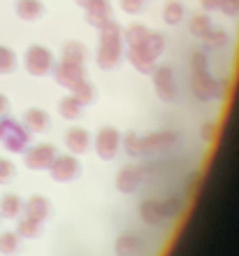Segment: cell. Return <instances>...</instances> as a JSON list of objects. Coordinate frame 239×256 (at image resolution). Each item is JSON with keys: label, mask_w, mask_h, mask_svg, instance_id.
I'll return each mask as SVG.
<instances>
[{"label": "cell", "mask_w": 239, "mask_h": 256, "mask_svg": "<svg viewBox=\"0 0 239 256\" xmlns=\"http://www.w3.org/2000/svg\"><path fill=\"white\" fill-rule=\"evenodd\" d=\"M121 142H123V149H126L128 156L140 158V135L137 133H126V138H121Z\"/></svg>", "instance_id": "obj_30"}, {"label": "cell", "mask_w": 239, "mask_h": 256, "mask_svg": "<svg viewBox=\"0 0 239 256\" xmlns=\"http://www.w3.org/2000/svg\"><path fill=\"white\" fill-rule=\"evenodd\" d=\"M23 66H26V72L33 77H47L53 70L56 61H53L51 49L42 47V44H30L23 54Z\"/></svg>", "instance_id": "obj_7"}, {"label": "cell", "mask_w": 239, "mask_h": 256, "mask_svg": "<svg viewBox=\"0 0 239 256\" xmlns=\"http://www.w3.org/2000/svg\"><path fill=\"white\" fill-rule=\"evenodd\" d=\"M51 72H53L56 84L63 86V88H70V91H72L81 80H86V70H84V66H74V63H67V61L56 63Z\"/></svg>", "instance_id": "obj_12"}, {"label": "cell", "mask_w": 239, "mask_h": 256, "mask_svg": "<svg viewBox=\"0 0 239 256\" xmlns=\"http://www.w3.org/2000/svg\"><path fill=\"white\" fill-rule=\"evenodd\" d=\"M79 158L74 154H56V158L51 161V166L47 168L49 177H51L53 182L58 184H70L74 182L77 177H79Z\"/></svg>", "instance_id": "obj_9"}, {"label": "cell", "mask_w": 239, "mask_h": 256, "mask_svg": "<svg viewBox=\"0 0 239 256\" xmlns=\"http://www.w3.org/2000/svg\"><path fill=\"white\" fill-rule=\"evenodd\" d=\"M200 5H202V10L212 12V10H219V0H200Z\"/></svg>", "instance_id": "obj_36"}, {"label": "cell", "mask_w": 239, "mask_h": 256, "mask_svg": "<svg viewBox=\"0 0 239 256\" xmlns=\"http://www.w3.org/2000/svg\"><path fill=\"white\" fill-rule=\"evenodd\" d=\"M91 2H93V0H77V5H79L81 10H86V7L91 5Z\"/></svg>", "instance_id": "obj_38"}, {"label": "cell", "mask_w": 239, "mask_h": 256, "mask_svg": "<svg viewBox=\"0 0 239 256\" xmlns=\"http://www.w3.org/2000/svg\"><path fill=\"white\" fill-rule=\"evenodd\" d=\"M23 214V200L19 194H2L0 196V216L5 219H19Z\"/></svg>", "instance_id": "obj_18"}, {"label": "cell", "mask_w": 239, "mask_h": 256, "mask_svg": "<svg viewBox=\"0 0 239 256\" xmlns=\"http://www.w3.org/2000/svg\"><path fill=\"white\" fill-rule=\"evenodd\" d=\"M84 12H86L84 21H86L88 26H93V28L105 26L107 21L112 19V5H109V0H93Z\"/></svg>", "instance_id": "obj_15"}, {"label": "cell", "mask_w": 239, "mask_h": 256, "mask_svg": "<svg viewBox=\"0 0 239 256\" xmlns=\"http://www.w3.org/2000/svg\"><path fill=\"white\" fill-rule=\"evenodd\" d=\"M28 142H30V133L23 124H19L12 116L2 114L0 116V144L12 152V154H23L28 149Z\"/></svg>", "instance_id": "obj_5"}, {"label": "cell", "mask_w": 239, "mask_h": 256, "mask_svg": "<svg viewBox=\"0 0 239 256\" xmlns=\"http://www.w3.org/2000/svg\"><path fill=\"white\" fill-rule=\"evenodd\" d=\"M228 42H230V35L223 30V28H212L209 33L202 38V44L209 52H219V49H226Z\"/></svg>", "instance_id": "obj_24"}, {"label": "cell", "mask_w": 239, "mask_h": 256, "mask_svg": "<svg viewBox=\"0 0 239 256\" xmlns=\"http://www.w3.org/2000/svg\"><path fill=\"white\" fill-rule=\"evenodd\" d=\"M202 70H209V58L202 52H193L191 54V72H202Z\"/></svg>", "instance_id": "obj_32"}, {"label": "cell", "mask_w": 239, "mask_h": 256, "mask_svg": "<svg viewBox=\"0 0 239 256\" xmlns=\"http://www.w3.org/2000/svg\"><path fill=\"white\" fill-rule=\"evenodd\" d=\"M144 172H142L140 166H123V168L116 172V189L126 196H133L140 191V186L144 184Z\"/></svg>", "instance_id": "obj_13"}, {"label": "cell", "mask_w": 239, "mask_h": 256, "mask_svg": "<svg viewBox=\"0 0 239 256\" xmlns=\"http://www.w3.org/2000/svg\"><path fill=\"white\" fill-rule=\"evenodd\" d=\"M219 10L226 16L235 19V16H239V0H219Z\"/></svg>", "instance_id": "obj_33"}, {"label": "cell", "mask_w": 239, "mask_h": 256, "mask_svg": "<svg viewBox=\"0 0 239 256\" xmlns=\"http://www.w3.org/2000/svg\"><path fill=\"white\" fill-rule=\"evenodd\" d=\"M119 5L126 14H137V12H142L144 0H119Z\"/></svg>", "instance_id": "obj_34"}, {"label": "cell", "mask_w": 239, "mask_h": 256, "mask_svg": "<svg viewBox=\"0 0 239 256\" xmlns=\"http://www.w3.org/2000/svg\"><path fill=\"white\" fill-rule=\"evenodd\" d=\"M184 14H186V10L179 0H167L165 7H163V21L167 26H179L184 21Z\"/></svg>", "instance_id": "obj_25"}, {"label": "cell", "mask_w": 239, "mask_h": 256, "mask_svg": "<svg viewBox=\"0 0 239 256\" xmlns=\"http://www.w3.org/2000/svg\"><path fill=\"white\" fill-rule=\"evenodd\" d=\"M86 44L79 40H67L63 44V52H60V58L67 63H74V66H84L86 61Z\"/></svg>", "instance_id": "obj_20"}, {"label": "cell", "mask_w": 239, "mask_h": 256, "mask_svg": "<svg viewBox=\"0 0 239 256\" xmlns=\"http://www.w3.org/2000/svg\"><path fill=\"white\" fill-rule=\"evenodd\" d=\"M179 144V135L172 130H156L142 138L140 135V158L142 156H160L172 152Z\"/></svg>", "instance_id": "obj_6"}, {"label": "cell", "mask_w": 239, "mask_h": 256, "mask_svg": "<svg viewBox=\"0 0 239 256\" xmlns=\"http://www.w3.org/2000/svg\"><path fill=\"white\" fill-rule=\"evenodd\" d=\"M149 28L144 24H130V26L123 30V42H126V47H135V44H140L149 38Z\"/></svg>", "instance_id": "obj_26"}, {"label": "cell", "mask_w": 239, "mask_h": 256, "mask_svg": "<svg viewBox=\"0 0 239 256\" xmlns=\"http://www.w3.org/2000/svg\"><path fill=\"white\" fill-rule=\"evenodd\" d=\"M16 233L21 236V240H37L42 236V222H35L30 216H19L16 219Z\"/></svg>", "instance_id": "obj_21"}, {"label": "cell", "mask_w": 239, "mask_h": 256, "mask_svg": "<svg viewBox=\"0 0 239 256\" xmlns=\"http://www.w3.org/2000/svg\"><path fill=\"white\" fill-rule=\"evenodd\" d=\"M184 198L179 194H172L167 198H144V200L137 202V216L146 226L151 228H163L165 224L179 219L181 212H184Z\"/></svg>", "instance_id": "obj_1"}, {"label": "cell", "mask_w": 239, "mask_h": 256, "mask_svg": "<svg viewBox=\"0 0 239 256\" xmlns=\"http://www.w3.org/2000/svg\"><path fill=\"white\" fill-rule=\"evenodd\" d=\"M188 88L195 100L200 102H212L219 100L226 96L228 82L226 80H216L209 74V70H202V72H191V82H188Z\"/></svg>", "instance_id": "obj_4"}, {"label": "cell", "mask_w": 239, "mask_h": 256, "mask_svg": "<svg viewBox=\"0 0 239 256\" xmlns=\"http://www.w3.org/2000/svg\"><path fill=\"white\" fill-rule=\"evenodd\" d=\"M153 91L165 105H172L179 98V86H177V77L170 66H156L153 68Z\"/></svg>", "instance_id": "obj_8"}, {"label": "cell", "mask_w": 239, "mask_h": 256, "mask_svg": "<svg viewBox=\"0 0 239 256\" xmlns=\"http://www.w3.org/2000/svg\"><path fill=\"white\" fill-rule=\"evenodd\" d=\"M95 58H98L100 70H114L123 58V28L114 19H109L105 26H100Z\"/></svg>", "instance_id": "obj_2"}, {"label": "cell", "mask_w": 239, "mask_h": 256, "mask_svg": "<svg viewBox=\"0 0 239 256\" xmlns=\"http://www.w3.org/2000/svg\"><path fill=\"white\" fill-rule=\"evenodd\" d=\"M63 140H65V147H67V152H70V154L79 156V154H86V152H88L91 135H88L86 128L74 126V128H70V130H67Z\"/></svg>", "instance_id": "obj_16"}, {"label": "cell", "mask_w": 239, "mask_h": 256, "mask_svg": "<svg viewBox=\"0 0 239 256\" xmlns=\"http://www.w3.org/2000/svg\"><path fill=\"white\" fill-rule=\"evenodd\" d=\"M23 126L28 128V133H42L49 126V114L40 108H28L23 112Z\"/></svg>", "instance_id": "obj_19"}, {"label": "cell", "mask_w": 239, "mask_h": 256, "mask_svg": "<svg viewBox=\"0 0 239 256\" xmlns=\"http://www.w3.org/2000/svg\"><path fill=\"white\" fill-rule=\"evenodd\" d=\"M165 35L163 33H149L144 42L140 44H135V47H128V63L135 68V72L140 74H151L153 68H156V61H158V56L165 52Z\"/></svg>", "instance_id": "obj_3"}, {"label": "cell", "mask_w": 239, "mask_h": 256, "mask_svg": "<svg viewBox=\"0 0 239 256\" xmlns=\"http://www.w3.org/2000/svg\"><path fill=\"white\" fill-rule=\"evenodd\" d=\"M21 236L16 230H0V254L2 256H14L21 252Z\"/></svg>", "instance_id": "obj_22"}, {"label": "cell", "mask_w": 239, "mask_h": 256, "mask_svg": "<svg viewBox=\"0 0 239 256\" xmlns=\"http://www.w3.org/2000/svg\"><path fill=\"white\" fill-rule=\"evenodd\" d=\"M212 16L209 14H193L191 21H188V33L195 38V40H202L209 30H212Z\"/></svg>", "instance_id": "obj_23"}, {"label": "cell", "mask_w": 239, "mask_h": 256, "mask_svg": "<svg viewBox=\"0 0 239 256\" xmlns=\"http://www.w3.org/2000/svg\"><path fill=\"white\" fill-rule=\"evenodd\" d=\"M23 214L44 224L51 216V200L42 194H33L28 200H23Z\"/></svg>", "instance_id": "obj_14"}, {"label": "cell", "mask_w": 239, "mask_h": 256, "mask_svg": "<svg viewBox=\"0 0 239 256\" xmlns=\"http://www.w3.org/2000/svg\"><path fill=\"white\" fill-rule=\"evenodd\" d=\"M7 110H9V100H7V96L0 94V116L7 114Z\"/></svg>", "instance_id": "obj_37"}, {"label": "cell", "mask_w": 239, "mask_h": 256, "mask_svg": "<svg viewBox=\"0 0 239 256\" xmlns=\"http://www.w3.org/2000/svg\"><path fill=\"white\" fill-rule=\"evenodd\" d=\"M14 177H16V166L9 158L0 156V184H9Z\"/></svg>", "instance_id": "obj_31"}, {"label": "cell", "mask_w": 239, "mask_h": 256, "mask_svg": "<svg viewBox=\"0 0 239 256\" xmlns=\"http://www.w3.org/2000/svg\"><path fill=\"white\" fill-rule=\"evenodd\" d=\"M216 133H219V126H216L214 122L202 124V128H200V135H202V140H205V142H214Z\"/></svg>", "instance_id": "obj_35"}, {"label": "cell", "mask_w": 239, "mask_h": 256, "mask_svg": "<svg viewBox=\"0 0 239 256\" xmlns=\"http://www.w3.org/2000/svg\"><path fill=\"white\" fill-rule=\"evenodd\" d=\"M16 68V54L9 47L0 44V74H9Z\"/></svg>", "instance_id": "obj_29"}, {"label": "cell", "mask_w": 239, "mask_h": 256, "mask_svg": "<svg viewBox=\"0 0 239 256\" xmlns=\"http://www.w3.org/2000/svg\"><path fill=\"white\" fill-rule=\"evenodd\" d=\"M81 108H84V105H81L74 96H65V98L58 102V114L63 116V119H79Z\"/></svg>", "instance_id": "obj_27"}, {"label": "cell", "mask_w": 239, "mask_h": 256, "mask_svg": "<svg viewBox=\"0 0 239 256\" xmlns=\"http://www.w3.org/2000/svg\"><path fill=\"white\" fill-rule=\"evenodd\" d=\"M121 147V133L114 126H102L95 135V154L102 161H114Z\"/></svg>", "instance_id": "obj_11"}, {"label": "cell", "mask_w": 239, "mask_h": 256, "mask_svg": "<svg viewBox=\"0 0 239 256\" xmlns=\"http://www.w3.org/2000/svg\"><path fill=\"white\" fill-rule=\"evenodd\" d=\"M56 144L53 142H37L33 147H28L23 152V163L28 170H47L51 161L56 158Z\"/></svg>", "instance_id": "obj_10"}, {"label": "cell", "mask_w": 239, "mask_h": 256, "mask_svg": "<svg viewBox=\"0 0 239 256\" xmlns=\"http://www.w3.org/2000/svg\"><path fill=\"white\" fill-rule=\"evenodd\" d=\"M14 14L21 21H35L44 14V5L40 0H16L14 2Z\"/></svg>", "instance_id": "obj_17"}, {"label": "cell", "mask_w": 239, "mask_h": 256, "mask_svg": "<svg viewBox=\"0 0 239 256\" xmlns=\"http://www.w3.org/2000/svg\"><path fill=\"white\" fill-rule=\"evenodd\" d=\"M72 96L81 105H91V102H95V86L88 80H81L79 84L72 88Z\"/></svg>", "instance_id": "obj_28"}]
</instances>
